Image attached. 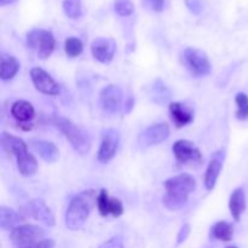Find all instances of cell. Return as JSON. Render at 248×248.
<instances>
[{"label": "cell", "instance_id": "15", "mask_svg": "<svg viewBox=\"0 0 248 248\" xmlns=\"http://www.w3.org/2000/svg\"><path fill=\"white\" fill-rule=\"evenodd\" d=\"M225 154L223 150H218L213 154L212 159H211L210 164H208L207 170L205 173V186L207 190H213L216 186V183L218 181L220 171L223 169V164H224Z\"/></svg>", "mask_w": 248, "mask_h": 248}, {"label": "cell", "instance_id": "7", "mask_svg": "<svg viewBox=\"0 0 248 248\" xmlns=\"http://www.w3.org/2000/svg\"><path fill=\"white\" fill-rule=\"evenodd\" d=\"M119 144H120V136H119L118 131L113 130V128L104 131L102 135L98 154H97L98 161L102 164H107L110 161L118 152Z\"/></svg>", "mask_w": 248, "mask_h": 248}, {"label": "cell", "instance_id": "3", "mask_svg": "<svg viewBox=\"0 0 248 248\" xmlns=\"http://www.w3.org/2000/svg\"><path fill=\"white\" fill-rule=\"evenodd\" d=\"M55 125L61 132L64 135L68 142L79 154L84 155L91 149V138L89 133L85 132L82 128L73 124L72 121L65 118H56Z\"/></svg>", "mask_w": 248, "mask_h": 248}, {"label": "cell", "instance_id": "11", "mask_svg": "<svg viewBox=\"0 0 248 248\" xmlns=\"http://www.w3.org/2000/svg\"><path fill=\"white\" fill-rule=\"evenodd\" d=\"M31 78L35 89L41 93L50 94V96H56L60 93V86L57 82L47 72L41 68H31Z\"/></svg>", "mask_w": 248, "mask_h": 248}, {"label": "cell", "instance_id": "1", "mask_svg": "<svg viewBox=\"0 0 248 248\" xmlns=\"http://www.w3.org/2000/svg\"><path fill=\"white\" fill-rule=\"evenodd\" d=\"M166 195L162 201L170 211L182 210L188 202L189 195L195 190L196 182L190 174H179L167 179L164 184Z\"/></svg>", "mask_w": 248, "mask_h": 248}, {"label": "cell", "instance_id": "14", "mask_svg": "<svg viewBox=\"0 0 248 248\" xmlns=\"http://www.w3.org/2000/svg\"><path fill=\"white\" fill-rule=\"evenodd\" d=\"M123 102V92L116 85H109L101 91V103L109 114L118 113Z\"/></svg>", "mask_w": 248, "mask_h": 248}, {"label": "cell", "instance_id": "4", "mask_svg": "<svg viewBox=\"0 0 248 248\" xmlns=\"http://www.w3.org/2000/svg\"><path fill=\"white\" fill-rule=\"evenodd\" d=\"M182 62L184 67L196 78L206 77L211 72V63L207 55L199 48L188 47L182 52Z\"/></svg>", "mask_w": 248, "mask_h": 248}, {"label": "cell", "instance_id": "25", "mask_svg": "<svg viewBox=\"0 0 248 248\" xmlns=\"http://www.w3.org/2000/svg\"><path fill=\"white\" fill-rule=\"evenodd\" d=\"M150 96H152L153 101L157 104H165L171 97L170 93V90L167 89L166 85L161 81L160 79H157L156 81L153 84L152 91H150Z\"/></svg>", "mask_w": 248, "mask_h": 248}, {"label": "cell", "instance_id": "19", "mask_svg": "<svg viewBox=\"0 0 248 248\" xmlns=\"http://www.w3.org/2000/svg\"><path fill=\"white\" fill-rule=\"evenodd\" d=\"M23 216L21 212H16L12 208L1 206L0 207V227L5 230H12L23 222Z\"/></svg>", "mask_w": 248, "mask_h": 248}, {"label": "cell", "instance_id": "17", "mask_svg": "<svg viewBox=\"0 0 248 248\" xmlns=\"http://www.w3.org/2000/svg\"><path fill=\"white\" fill-rule=\"evenodd\" d=\"M31 145L43 160L46 162H55L58 160L60 156V152L58 148L53 144L52 142L44 140H31Z\"/></svg>", "mask_w": 248, "mask_h": 248}, {"label": "cell", "instance_id": "6", "mask_svg": "<svg viewBox=\"0 0 248 248\" xmlns=\"http://www.w3.org/2000/svg\"><path fill=\"white\" fill-rule=\"evenodd\" d=\"M45 232L43 228L33 224L18 225L10 232V240L14 245L19 247L28 246V245L35 244V242L44 240Z\"/></svg>", "mask_w": 248, "mask_h": 248}, {"label": "cell", "instance_id": "9", "mask_svg": "<svg viewBox=\"0 0 248 248\" xmlns=\"http://www.w3.org/2000/svg\"><path fill=\"white\" fill-rule=\"evenodd\" d=\"M172 152L176 156L177 161L182 165L189 164H200L202 161V154L200 150L191 143L190 140H179L172 145Z\"/></svg>", "mask_w": 248, "mask_h": 248}, {"label": "cell", "instance_id": "35", "mask_svg": "<svg viewBox=\"0 0 248 248\" xmlns=\"http://www.w3.org/2000/svg\"><path fill=\"white\" fill-rule=\"evenodd\" d=\"M132 107H133V98H132V97H130V98H128V101H126V103H125V111H126V113H128V111L132 109Z\"/></svg>", "mask_w": 248, "mask_h": 248}, {"label": "cell", "instance_id": "26", "mask_svg": "<svg viewBox=\"0 0 248 248\" xmlns=\"http://www.w3.org/2000/svg\"><path fill=\"white\" fill-rule=\"evenodd\" d=\"M63 11L69 18H80L82 15L81 0H64L63 1Z\"/></svg>", "mask_w": 248, "mask_h": 248}, {"label": "cell", "instance_id": "33", "mask_svg": "<svg viewBox=\"0 0 248 248\" xmlns=\"http://www.w3.org/2000/svg\"><path fill=\"white\" fill-rule=\"evenodd\" d=\"M186 4L193 14L199 15L202 11V4H201L200 0H186Z\"/></svg>", "mask_w": 248, "mask_h": 248}, {"label": "cell", "instance_id": "24", "mask_svg": "<svg viewBox=\"0 0 248 248\" xmlns=\"http://www.w3.org/2000/svg\"><path fill=\"white\" fill-rule=\"evenodd\" d=\"M17 160V169H18L19 173L23 177L33 176L38 170V162L36 159L31 154L27 153V154L22 155Z\"/></svg>", "mask_w": 248, "mask_h": 248}, {"label": "cell", "instance_id": "8", "mask_svg": "<svg viewBox=\"0 0 248 248\" xmlns=\"http://www.w3.org/2000/svg\"><path fill=\"white\" fill-rule=\"evenodd\" d=\"M170 137V127L166 124H154L138 136V144L142 148L154 147Z\"/></svg>", "mask_w": 248, "mask_h": 248}, {"label": "cell", "instance_id": "13", "mask_svg": "<svg viewBox=\"0 0 248 248\" xmlns=\"http://www.w3.org/2000/svg\"><path fill=\"white\" fill-rule=\"evenodd\" d=\"M97 207L99 213L103 217L113 216V217H120L124 213V206L119 199L110 198L106 189H102L97 196Z\"/></svg>", "mask_w": 248, "mask_h": 248}, {"label": "cell", "instance_id": "18", "mask_svg": "<svg viewBox=\"0 0 248 248\" xmlns=\"http://www.w3.org/2000/svg\"><path fill=\"white\" fill-rule=\"evenodd\" d=\"M170 114H171L174 125L178 128L189 125L194 120L193 113L179 102H174V103L170 104Z\"/></svg>", "mask_w": 248, "mask_h": 248}, {"label": "cell", "instance_id": "10", "mask_svg": "<svg viewBox=\"0 0 248 248\" xmlns=\"http://www.w3.org/2000/svg\"><path fill=\"white\" fill-rule=\"evenodd\" d=\"M28 217L34 218L35 220L45 223L48 227H53L55 225V216H53L52 211L48 208L45 201L41 199H34V200L29 201L26 206L23 207V212Z\"/></svg>", "mask_w": 248, "mask_h": 248}, {"label": "cell", "instance_id": "16", "mask_svg": "<svg viewBox=\"0 0 248 248\" xmlns=\"http://www.w3.org/2000/svg\"><path fill=\"white\" fill-rule=\"evenodd\" d=\"M1 145L7 154L14 155L16 159L28 153V147L23 140L16 137V136L9 135L6 132L1 135Z\"/></svg>", "mask_w": 248, "mask_h": 248}, {"label": "cell", "instance_id": "27", "mask_svg": "<svg viewBox=\"0 0 248 248\" xmlns=\"http://www.w3.org/2000/svg\"><path fill=\"white\" fill-rule=\"evenodd\" d=\"M64 50H65V53H67L69 57L74 58L81 55L82 50H84V46H82V43L80 39L74 38V36H70V38H68L67 40H65Z\"/></svg>", "mask_w": 248, "mask_h": 248}, {"label": "cell", "instance_id": "20", "mask_svg": "<svg viewBox=\"0 0 248 248\" xmlns=\"http://www.w3.org/2000/svg\"><path fill=\"white\" fill-rule=\"evenodd\" d=\"M229 210L232 218L236 222H239L242 213L246 210V196H245V191L241 188H237L232 191L229 200Z\"/></svg>", "mask_w": 248, "mask_h": 248}, {"label": "cell", "instance_id": "28", "mask_svg": "<svg viewBox=\"0 0 248 248\" xmlns=\"http://www.w3.org/2000/svg\"><path fill=\"white\" fill-rule=\"evenodd\" d=\"M235 102L237 106L236 116L239 120H247L248 119V97L245 93H237L235 97Z\"/></svg>", "mask_w": 248, "mask_h": 248}, {"label": "cell", "instance_id": "32", "mask_svg": "<svg viewBox=\"0 0 248 248\" xmlns=\"http://www.w3.org/2000/svg\"><path fill=\"white\" fill-rule=\"evenodd\" d=\"M189 234H190V227H189V224H184L178 232V236H177V244L182 245L183 242H186V239H188Z\"/></svg>", "mask_w": 248, "mask_h": 248}, {"label": "cell", "instance_id": "22", "mask_svg": "<svg viewBox=\"0 0 248 248\" xmlns=\"http://www.w3.org/2000/svg\"><path fill=\"white\" fill-rule=\"evenodd\" d=\"M19 70V63L14 56L2 53L0 57V78L4 81L11 80Z\"/></svg>", "mask_w": 248, "mask_h": 248}, {"label": "cell", "instance_id": "36", "mask_svg": "<svg viewBox=\"0 0 248 248\" xmlns=\"http://www.w3.org/2000/svg\"><path fill=\"white\" fill-rule=\"evenodd\" d=\"M16 1V0H0V5L1 6H4V5H7V4H11V2Z\"/></svg>", "mask_w": 248, "mask_h": 248}, {"label": "cell", "instance_id": "29", "mask_svg": "<svg viewBox=\"0 0 248 248\" xmlns=\"http://www.w3.org/2000/svg\"><path fill=\"white\" fill-rule=\"evenodd\" d=\"M114 9H115V12L119 15V16H130V15L133 14V4L131 0H115L114 2Z\"/></svg>", "mask_w": 248, "mask_h": 248}, {"label": "cell", "instance_id": "23", "mask_svg": "<svg viewBox=\"0 0 248 248\" xmlns=\"http://www.w3.org/2000/svg\"><path fill=\"white\" fill-rule=\"evenodd\" d=\"M211 235H212L213 239L220 240L223 242H229L232 241V236H234V227L230 223L220 220L213 225Z\"/></svg>", "mask_w": 248, "mask_h": 248}, {"label": "cell", "instance_id": "37", "mask_svg": "<svg viewBox=\"0 0 248 248\" xmlns=\"http://www.w3.org/2000/svg\"><path fill=\"white\" fill-rule=\"evenodd\" d=\"M227 248H237V247H235V246H230V247H227Z\"/></svg>", "mask_w": 248, "mask_h": 248}, {"label": "cell", "instance_id": "2", "mask_svg": "<svg viewBox=\"0 0 248 248\" xmlns=\"http://www.w3.org/2000/svg\"><path fill=\"white\" fill-rule=\"evenodd\" d=\"M97 196L94 190H84L72 199L65 212V225L70 230H78L84 227L93 205L97 202Z\"/></svg>", "mask_w": 248, "mask_h": 248}, {"label": "cell", "instance_id": "30", "mask_svg": "<svg viewBox=\"0 0 248 248\" xmlns=\"http://www.w3.org/2000/svg\"><path fill=\"white\" fill-rule=\"evenodd\" d=\"M98 248H125V247H124L123 239L119 236H115V237H111L110 240L106 241L104 244H102Z\"/></svg>", "mask_w": 248, "mask_h": 248}, {"label": "cell", "instance_id": "5", "mask_svg": "<svg viewBox=\"0 0 248 248\" xmlns=\"http://www.w3.org/2000/svg\"><path fill=\"white\" fill-rule=\"evenodd\" d=\"M27 45L35 50L41 60H46L55 50L56 40L51 31L45 29H33L27 34Z\"/></svg>", "mask_w": 248, "mask_h": 248}, {"label": "cell", "instance_id": "34", "mask_svg": "<svg viewBox=\"0 0 248 248\" xmlns=\"http://www.w3.org/2000/svg\"><path fill=\"white\" fill-rule=\"evenodd\" d=\"M149 6L152 7L153 11L155 12H162L165 6V0H148Z\"/></svg>", "mask_w": 248, "mask_h": 248}, {"label": "cell", "instance_id": "31", "mask_svg": "<svg viewBox=\"0 0 248 248\" xmlns=\"http://www.w3.org/2000/svg\"><path fill=\"white\" fill-rule=\"evenodd\" d=\"M55 247V241L53 240H41V241H38L35 242V244H31V245H28V246H24V247H21V248H53Z\"/></svg>", "mask_w": 248, "mask_h": 248}, {"label": "cell", "instance_id": "21", "mask_svg": "<svg viewBox=\"0 0 248 248\" xmlns=\"http://www.w3.org/2000/svg\"><path fill=\"white\" fill-rule=\"evenodd\" d=\"M34 107L31 106L29 102L23 101H16L11 107V115L16 119L18 123H27V121L31 120L34 118Z\"/></svg>", "mask_w": 248, "mask_h": 248}, {"label": "cell", "instance_id": "12", "mask_svg": "<svg viewBox=\"0 0 248 248\" xmlns=\"http://www.w3.org/2000/svg\"><path fill=\"white\" fill-rule=\"evenodd\" d=\"M116 51V43L113 39L109 38H97L94 39L91 45L92 56L98 62L107 63L111 62Z\"/></svg>", "mask_w": 248, "mask_h": 248}]
</instances>
